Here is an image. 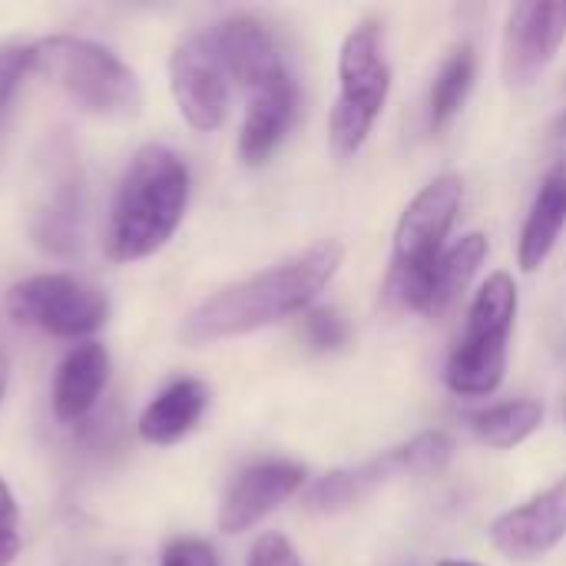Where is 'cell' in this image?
<instances>
[{
	"label": "cell",
	"instance_id": "cell-1",
	"mask_svg": "<svg viewBox=\"0 0 566 566\" xmlns=\"http://www.w3.org/2000/svg\"><path fill=\"white\" fill-rule=\"evenodd\" d=\"M345 262V245L335 239H322L292 259L269 265L235 285L219 289L206 302H199L182 322V342L199 348L226 338H242L292 315H305L312 302L325 292L335 272Z\"/></svg>",
	"mask_w": 566,
	"mask_h": 566
},
{
	"label": "cell",
	"instance_id": "cell-2",
	"mask_svg": "<svg viewBox=\"0 0 566 566\" xmlns=\"http://www.w3.org/2000/svg\"><path fill=\"white\" fill-rule=\"evenodd\" d=\"M189 206V169L179 153L146 143L133 153L106 222V255L139 262L159 252L179 229Z\"/></svg>",
	"mask_w": 566,
	"mask_h": 566
},
{
	"label": "cell",
	"instance_id": "cell-3",
	"mask_svg": "<svg viewBox=\"0 0 566 566\" xmlns=\"http://www.w3.org/2000/svg\"><path fill=\"white\" fill-rule=\"evenodd\" d=\"M464 202V179L458 172L434 176L401 212L391 242V269L385 279V302L401 312L428 315L434 295L438 262L454 219Z\"/></svg>",
	"mask_w": 566,
	"mask_h": 566
},
{
	"label": "cell",
	"instance_id": "cell-4",
	"mask_svg": "<svg viewBox=\"0 0 566 566\" xmlns=\"http://www.w3.org/2000/svg\"><path fill=\"white\" fill-rule=\"evenodd\" d=\"M33 70L90 116H136L143 106L136 73L96 40L70 33L43 36L33 43Z\"/></svg>",
	"mask_w": 566,
	"mask_h": 566
},
{
	"label": "cell",
	"instance_id": "cell-5",
	"mask_svg": "<svg viewBox=\"0 0 566 566\" xmlns=\"http://www.w3.org/2000/svg\"><path fill=\"white\" fill-rule=\"evenodd\" d=\"M391 93V66L375 20L348 30L338 50V96L328 113V149L335 159H352L371 136Z\"/></svg>",
	"mask_w": 566,
	"mask_h": 566
},
{
	"label": "cell",
	"instance_id": "cell-6",
	"mask_svg": "<svg viewBox=\"0 0 566 566\" xmlns=\"http://www.w3.org/2000/svg\"><path fill=\"white\" fill-rule=\"evenodd\" d=\"M27 232L33 245L53 259H70L83 232V163L73 136L56 129L33 159Z\"/></svg>",
	"mask_w": 566,
	"mask_h": 566
},
{
	"label": "cell",
	"instance_id": "cell-7",
	"mask_svg": "<svg viewBox=\"0 0 566 566\" xmlns=\"http://www.w3.org/2000/svg\"><path fill=\"white\" fill-rule=\"evenodd\" d=\"M7 312L13 322L40 328L53 338H86L106 325V295L73 275L40 272L7 292Z\"/></svg>",
	"mask_w": 566,
	"mask_h": 566
},
{
	"label": "cell",
	"instance_id": "cell-8",
	"mask_svg": "<svg viewBox=\"0 0 566 566\" xmlns=\"http://www.w3.org/2000/svg\"><path fill=\"white\" fill-rule=\"evenodd\" d=\"M566 40V0L514 3L501 36V76L511 90L534 86Z\"/></svg>",
	"mask_w": 566,
	"mask_h": 566
},
{
	"label": "cell",
	"instance_id": "cell-9",
	"mask_svg": "<svg viewBox=\"0 0 566 566\" xmlns=\"http://www.w3.org/2000/svg\"><path fill=\"white\" fill-rule=\"evenodd\" d=\"M169 90L182 119L199 133H216L229 116V73L212 33L182 40L169 56Z\"/></svg>",
	"mask_w": 566,
	"mask_h": 566
},
{
	"label": "cell",
	"instance_id": "cell-10",
	"mask_svg": "<svg viewBox=\"0 0 566 566\" xmlns=\"http://www.w3.org/2000/svg\"><path fill=\"white\" fill-rule=\"evenodd\" d=\"M488 534L491 544L517 564H534L554 554L566 541V478L494 517Z\"/></svg>",
	"mask_w": 566,
	"mask_h": 566
},
{
	"label": "cell",
	"instance_id": "cell-11",
	"mask_svg": "<svg viewBox=\"0 0 566 566\" xmlns=\"http://www.w3.org/2000/svg\"><path fill=\"white\" fill-rule=\"evenodd\" d=\"M305 488V468L295 461H259L245 468L219 504V531L235 537L262 524Z\"/></svg>",
	"mask_w": 566,
	"mask_h": 566
},
{
	"label": "cell",
	"instance_id": "cell-12",
	"mask_svg": "<svg viewBox=\"0 0 566 566\" xmlns=\"http://www.w3.org/2000/svg\"><path fill=\"white\" fill-rule=\"evenodd\" d=\"M209 33L226 63L229 80H235L242 90L255 93V90H265V86L292 76L272 30L262 20H255L249 13H235V17H226Z\"/></svg>",
	"mask_w": 566,
	"mask_h": 566
},
{
	"label": "cell",
	"instance_id": "cell-13",
	"mask_svg": "<svg viewBox=\"0 0 566 566\" xmlns=\"http://www.w3.org/2000/svg\"><path fill=\"white\" fill-rule=\"evenodd\" d=\"M295 109H298V90L292 76L249 93V109L239 129V156L245 166H262L279 149L289 126L295 123Z\"/></svg>",
	"mask_w": 566,
	"mask_h": 566
},
{
	"label": "cell",
	"instance_id": "cell-14",
	"mask_svg": "<svg viewBox=\"0 0 566 566\" xmlns=\"http://www.w3.org/2000/svg\"><path fill=\"white\" fill-rule=\"evenodd\" d=\"M395 478H411L401 448H391V451H385V454H378V458H371V461H365L358 468H338V471L318 478L308 488L305 504H308V511L332 517V514H342L352 504L365 501L371 491H378L381 484H388Z\"/></svg>",
	"mask_w": 566,
	"mask_h": 566
},
{
	"label": "cell",
	"instance_id": "cell-15",
	"mask_svg": "<svg viewBox=\"0 0 566 566\" xmlns=\"http://www.w3.org/2000/svg\"><path fill=\"white\" fill-rule=\"evenodd\" d=\"M566 229V163L554 166L537 196L534 206L521 226V239H517V265L521 272L534 275L557 249L560 235Z\"/></svg>",
	"mask_w": 566,
	"mask_h": 566
},
{
	"label": "cell",
	"instance_id": "cell-16",
	"mask_svg": "<svg viewBox=\"0 0 566 566\" xmlns=\"http://www.w3.org/2000/svg\"><path fill=\"white\" fill-rule=\"evenodd\" d=\"M109 381V355L96 342L76 345L56 368L53 378V415L66 424L83 421L99 401Z\"/></svg>",
	"mask_w": 566,
	"mask_h": 566
},
{
	"label": "cell",
	"instance_id": "cell-17",
	"mask_svg": "<svg viewBox=\"0 0 566 566\" xmlns=\"http://www.w3.org/2000/svg\"><path fill=\"white\" fill-rule=\"evenodd\" d=\"M511 335H474L464 332L448 358L444 385L461 398H488L504 385Z\"/></svg>",
	"mask_w": 566,
	"mask_h": 566
},
{
	"label": "cell",
	"instance_id": "cell-18",
	"mask_svg": "<svg viewBox=\"0 0 566 566\" xmlns=\"http://www.w3.org/2000/svg\"><path fill=\"white\" fill-rule=\"evenodd\" d=\"M206 408H209V388L199 378H179L143 408L136 421L139 438L146 444L169 448L202 421Z\"/></svg>",
	"mask_w": 566,
	"mask_h": 566
},
{
	"label": "cell",
	"instance_id": "cell-19",
	"mask_svg": "<svg viewBox=\"0 0 566 566\" xmlns=\"http://www.w3.org/2000/svg\"><path fill=\"white\" fill-rule=\"evenodd\" d=\"M488 252H491V242L484 232H468L451 249H444V255L438 262V275H434V295H431L428 318H441L461 302V295L474 282L478 269L484 265Z\"/></svg>",
	"mask_w": 566,
	"mask_h": 566
},
{
	"label": "cell",
	"instance_id": "cell-20",
	"mask_svg": "<svg viewBox=\"0 0 566 566\" xmlns=\"http://www.w3.org/2000/svg\"><path fill=\"white\" fill-rule=\"evenodd\" d=\"M544 405L534 398H517V401H504L494 408H484L471 418V431L478 434L481 444L494 448V451H514L521 448L527 438H534L544 424Z\"/></svg>",
	"mask_w": 566,
	"mask_h": 566
},
{
	"label": "cell",
	"instance_id": "cell-21",
	"mask_svg": "<svg viewBox=\"0 0 566 566\" xmlns=\"http://www.w3.org/2000/svg\"><path fill=\"white\" fill-rule=\"evenodd\" d=\"M474 76H478L474 46L471 43L454 46L444 56V63H441V70H438V76L431 83V93H428V123H431V129H444L464 109V103H468V96L474 90Z\"/></svg>",
	"mask_w": 566,
	"mask_h": 566
},
{
	"label": "cell",
	"instance_id": "cell-22",
	"mask_svg": "<svg viewBox=\"0 0 566 566\" xmlns=\"http://www.w3.org/2000/svg\"><path fill=\"white\" fill-rule=\"evenodd\" d=\"M517 305H521V295H517L514 279L507 272H494L474 292L464 332H474V335H511L514 318H517Z\"/></svg>",
	"mask_w": 566,
	"mask_h": 566
},
{
	"label": "cell",
	"instance_id": "cell-23",
	"mask_svg": "<svg viewBox=\"0 0 566 566\" xmlns=\"http://www.w3.org/2000/svg\"><path fill=\"white\" fill-rule=\"evenodd\" d=\"M33 70V46L23 43H0V163L7 153L13 99L23 86V76Z\"/></svg>",
	"mask_w": 566,
	"mask_h": 566
},
{
	"label": "cell",
	"instance_id": "cell-24",
	"mask_svg": "<svg viewBox=\"0 0 566 566\" xmlns=\"http://www.w3.org/2000/svg\"><path fill=\"white\" fill-rule=\"evenodd\" d=\"M411 478H438L454 461V438L448 431H421L401 444Z\"/></svg>",
	"mask_w": 566,
	"mask_h": 566
},
{
	"label": "cell",
	"instance_id": "cell-25",
	"mask_svg": "<svg viewBox=\"0 0 566 566\" xmlns=\"http://www.w3.org/2000/svg\"><path fill=\"white\" fill-rule=\"evenodd\" d=\"M302 332L315 352H342L352 338L348 322L335 308H308L302 318Z\"/></svg>",
	"mask_w": 566,
	"mask_h": 566
},
{
	"label": "cell",
	"instance_id": "cell-26",
	"mask_svg": "<svg viewBox=\"0 0 566 566\" xmlns=\"http://www.w3.org/2000/svg\"><path fill=\"white\" fill-rule=\"evenodd\" d=\"M20 547H23V537H20V511H17V501H13L10 484L0 474V566L13 564L17 554H20Z\"/></svg>",
	"mask_w": 566,
	"mask_h": 566
},
{
	"label": "cell",
	"instance_id": "cell-27",
	"mask_svg": "<svg viewBox=\"0 0 566 566\" xmlns=\"http://www.w3.org/2000/svg\"><path fill=\"white\" fill-rule=\"evenodd\" d=\"M249 566H305L302 557L295 554L292 541L282 534H262L252 547Z\"/></svg>",
	"mask_w": 566,
	"mask_h": 566
},
{
	"label": "cell",
	"instance_id": "cell-28",
	"mask_svg": "<svg viewBox=\"0 0 566 566\" xmlns=\"http://www.w3.org/2000/svg\"><path fill=\"white\" fill-rule=\"evenodd\" d=\"M159 566H219V560H216V551L206 541L179 537L163 551V564Z\"/></svg>",
	"mask_w": 566,
	"mask_h": 566
},
{
	"label": "cell",
	"instance_id": "cell-29",
	"mask_svg": "<svg viewBox=\"0 0 566 566\" xmlns=\"http://www.w3.org/2000/svg\"><path fill=\"white\" fill-rule=\"evenodd\" d=\"M7 385H10V365H7V355L0 352V405H3V395H7Z\"/></svg>",
	"mask_w": 566,
	"mask_h": 566
},
{
	"label": "cell",
	"instance_id": "cell-30",
	"mask_svg": "<svg viewBox=\"0 0 566 566\" xmlns=\"http://www.w3.org/2000/svg\"><path fill=\"white\" fill-rule=\"evenodd\" d=\"M554 133H560V136H566V109L557 116V123H554Z\"/></svg>",
	"mask_w": 566,
	"mask_h": 566
},
{
	"label": "cell",
	"instance_id": "cell-31",
	"mask_svg": "<svg viewBox=\"0 0 566 566\" xmlns=\"http://www.w3.org/2000/svg\"><path fill=\"white\" fill-rule=\"evenodd\" d=\"M438 566H478V564H468V560H441Z\"/></svg>",
	"mask_w": 566,
	"mask_h": 566
}]
</instances>
